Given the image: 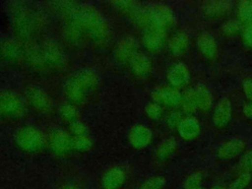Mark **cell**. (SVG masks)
I'll list each match as a JSON object with an SVG mask.
<instances>
[{
    "label": "cell",
    "instance_id": "6da1fadb",
    "mask_svg": "<svg viewBox=\"0 0 252 189\" xmlns=\"http://www.w3.org/2000/svg\"><path fill=\"white\" fill-rule=\"evenodd\" d=\"M74 21L78 27L86 29L95 40H102L107 33L104 20L94 9L84 6L73 12Z\"/></svg>",
    "mask_w": 252,
    "mask_h": 189
},
{
    "label": "cell",
    "instance_id": "7a4b0ae2",
    "mask_svg": "<svg viewBox=\"0 0 252 189\" xmlns=\"http://www.w3.org/2000/svg\"><path fill=\"white\" fill-rule=\"evenodd\" d=\"M147 11V26L144 30L149 28H156L166 32L175 24V16L172 10L164 5H152L146 8Z\"/></svg>",
    "mask_w": 252,
    "mask_h": 189
},
{
    "label": "cell",
    "instance_id": "3957f363",
    "mask_svg": "<svg viewBox=\"0 0 252 189\" xmlns=\"http://www.w3.org/2000/svg\"><path fill=\"white\" fill-rule=\"evenodd\" d=\"M23 112L24 102L18 94L12 92L0 94V113L9 117H17Z\"/></svg>",
    "mask_w": 252,
    "mask_h": 189
},
{
    "label": "cell",
    "instance_id": "277c9868",
    "mask_svg": "<svg viewBox=\"0 0 252 189\" xmlns=\"http://www.w3.org/2000/svg\"><path fill=\"white\" fill-rule=\"evenodd\" d=\"M16 140L21 148L29 152L36 151L42 145V137L40 133L32 127L22 128L18 132Z\"/></svg>",
    "mask_w": 252,
    "mask_h": 189
},
{
    "label": "cell",
    "instance_id": "5b68a950",
    "mask_svg": "<svg viewBox=\"0 0 252 189\" xmlns=\"http://www.w3.org/2000/svg\"><path fill=\"white\" fill-rule=\"evenodd\" d=\"M232 118V105L228 97L222 96L217 102L213 112V123L217 128L226 127Z\"/></svg>",
    "mask_w": 252,
    "mask_h": 189
},
{
    "label": "cell",
    "instance_id": "8992f818",
    "mask_svg": "<svg viewBox=\"0 0 252 189\" xmlns=\"http://www.w3.org/2000/svg\"><path fill=\"white\" fill-rule=\"evenodd\" d=\"M155 102L167 107L180 106L182 94L173 87H161L153 92Z\"/></svg>",
    "mask_w": 252,
    "mask_h": 189
},
{
    "label": "cell",
    "instance_id": "52a82bcc",
    "mask_svg": "<svg viewBox=\"0 0 252 189\" xmlns=\"http://www.w3.org/2000/svg\"><path fill=\"white\" fill-rule=\"evenodd\" d=\"M166 78L170 87L180 89L188 85L190 81V72L183 62H176L168 69Z\"/></svg>",
    "mask_w": 252,
    "mask_h": 189
},
{
    "label": "cell",
    "instance_id": "ba28073f",
    "mask_svg": "<svg viewBox=\"0 0 252 189\" xmlns=\"http://www.w3.org/2000/svg\"><path fill=\"white\" fill-rule=\"evenodd\" d=\"M233 8V3L228 0H216L205 2L202 7V13L204 17L208 19H219L228 13Z\"/></svg>",
    "mask_w": 252,
    "mask_h": 189
},
{
    "label": "cell",
    "instance_id": "9c48e42d",
    "mask_svg": "<svg viewBox=\"0 0 252 189\" xmlns=\"http://www.w3.org/2000/svg\"><path fill=\"white\" fill-rule=\"evenodd\" d=\"M245 149V142L238 138L224 141L217 150V156L221 160H228L239 156Z\"/></svg>",
    "mask_w": 252,
    "mask_h": 189
},
{
    "label": "cell",
    "instance_id": "30bf717a",
    "mask_svg": "<svg viewBox=\"0 0 252 189\" xmlns=\"http://www.w3.org/2000/svg\"><path fill=\"white\" fill-rule=\"evenodd\" d=\"M179 136L185 141H191L196 139L201 133V124L199 120L192 116L187 115L183 117L180 124L177 127Z\"/></svg>",
    "mask_w": 252,
    "mask_h": 189
},
{
    "label": "cell",
    "instance_id": "8fae6325",
    "mask_svg": "<svg viewBox=\"0 0 252 189\" xmlns=\"http://www.w3.org/2000/svg\"><path fill=\"white\" fill-rule=\"evenodd\" d=\"M196 45L202 55L208 59H214L218 55V44L215 37L209 32H202L197 36Z\"/></svg>",
    "mask_w": 252,
    "mask_h": 189
},
{
    "label": "cell",
    "instance_id": "7c38bea8",
    "mask_svg": "<svg viewBox=\"0 0 252 189\" xmlns=\"http://www.w3.org/2000/svg\"><path fill=\"white\" fill-rule=\"evenodd\" d=\"M143 41L150 51L159 50L165 41V32L156 28H149L144 31Z\"/></svg>",
    "mask_w": 252,
    "mask_h": 189
},
{
    "label": "cell",
    "instance_id": "4fadbf2b",
    "mask_svg": "<svg viewBox=\"0 0 252 189\" xmlns=\"http://www.w3.org/2000/svg\"><path fill=\"white\" fill-rule=\"evenodd\" d=\"M153 138L152 131L145 125H136L134 126L129 134L130 143L138 149L147 147Z\"/></svg>",
    "mask_w": 252,
    "mask_h": 189
},
{
    "label": "cell",
    "instance_id": "5bb4252c",
    "mask_svg": "<svg viewBox=\"0 0 252 189\" xmlns=\"http://www.w3.org/2000/svg\"><path fill=\"white\" fill-rule=\"evenodd\" d=\"M126 179V173L121 167H112L107 170L102 177V187L104 189H118Z\"/></svg>",
    "mask_w": 252,
    "mask_h": 189
},
{
    "label": "cell",
    "instance_id": "9a60e30c",
    "mask_svg": "<svg viewBox=\"0 0 252 189\" xmlns=\"http://www.w3.org/2000/svg\"><path fill=\"white\" fill-rule=\"evenodd\" d=\"M197 108L200 111H208L213 104V96L207 86L203 84H197L193 87Z\"/></svg>",
    "mask_w": 252,
    "mask_h": 189
},
{
    "label": "cell",
    "instance_id": "2e32d148",
    "mask_svg": "<svg viewBox=\"0 0 252 189\" xmlns=\"http://www.w3.org/2000/svg\"><path fill=\"white\" fill-rule=\"evenodd\" d=\"M30 103L40 110H47L51 106V100L49 96L38 88H32L27 93Z\"/></svg>",
    "mask_w": 252,
    "mask_h": 189
},
{
    "label": "cell",
    "instance_id": "e0dca14e",
    "mask_svg": "<svg viewBox=\"0 0 252 189\" xmlns=\"http://www.w3.org/2000/svg\"><path fill=\"white\" fill-rule=\"evenodd\" d=\"M189 47V36L184 32L175 33L168 42L170 52L175 56L183 55Z\"/></svg>",
    "mask_w": 252,
    "mask_h": 189
},
{
    "label": "cell",
    "instance_id": "ac0fdd59",
    "mask_svg": "<svg viewBox=\"0 0 252 189\" xmlns=\"http://www.w3.org/2000/svg\"><path fill=\"white\" fill-rule=\"evenodd\" d=\"M137 54V42L133 37H127L120 41L116 49V56L121 61L130 60Z\"/></svg>",
    "mask_w": 252,
    "mask_h": 189
},
{
    "label": "cell",
    "instance_id": "d6986e66",
    "mask_svg": "<svg viewBox=\"0 0 252 189\" xmlns=\"http://www.w3.org/2000/svg\"><path fill=\"white\" fill-rule=\"evenodd\" d=\"M177 141L175 138H166L164 139L157 148L156 150V158L159 161H166L168 160L171 156L177 150Z\"/></svg>",
    "mask_w": 252,
    "mask_h": 189
},
{
    "label": "cell",
    "instance_id": "ffe728a7",
    "mask_svg": "<svg viewBox=\"0 0 252 189\" xmlns=\"http://www.w3.org/2000/svg\"><path fill=\"white\" fill-rule=\"evenodd\" d=\"M131 67L133 72L140 77H144L150 74L152 70V62L149 57L143 53H137L131 59Z\"/></svg>",
    "mask_w": 252,
    "mask_h": 189
},
{
    "label": "cell",
    "instance_id": "44dd1931",
    "mask_svg": "<svg viewBox=\"0 0 252 189\" xmlns=\"http://www.w3.org/2000/svg\"><path fill=\"white\" fill-rule=\"evenodd\" d=\"M71 145V141L68 135L61 131L55 130L50 134V147L56 153L66 152Z\"/></svg>",
    "mask_w": 252,
    "mask_h": 189
},
{
    "label": "cell",
    "instance_id": "7402d4cb",
    "mask_svg": "<svg viewBox=\"0 0 252 189\" xmlns=\"http://www.w3.org/2000/svg\"><path fill=\"white\" fill-rule=\"evenodd\" d=\"M44 64L58 65L63 58L62 51L53 43H46L40 50Z\"/></svg>",
    "mask_w": 252,
    "mask_h": 189
},
{
    "label": "cell",
    "instance_id": "603a6c76",
    "mask_svg": "<svg viewBox=\"0 0 252 189\" xmlns=\"http://www.w3.org/2000/svg\"><path fill=\"white\" fill-rule=\"evenodd\" d=\"M67 96L76 102H80L85 98L86 89L81 85V83L76 79V77L71 78L65 87Z\"/></svg>",
    "mask_w": 252,
    "mask_h": 189
},
{
    "label": "cell",
    "instance_id": "cb8c5ba5",
    "mask_svg": "<svg viewBox=\"0 0 252 189\" xmlns=\"http://www.w3.org/2000/svg\"><path fill=\"white\" fill-rule=\"evenodd\" d=\"M180 107L183 113L191 115L195 113L198 108H197V102H196V97H195V93L193 88L186 89L182 93V98H181V103Z\"/></svg>",
    "mask_w": 252,
    "mask_h": 189
},
{
    "label": "cell",
    "instance_id": "d4e9b609",
    "mask_svg": "<svg viewBox=\"0 0 252 189\" xmlns=\"http://www.w3.org/2000/svg\"><path fill=\"white\" fill-rule=\"evenodd\" d=\"M75 77L86 89V91H90L95 88V86L97 85V77L95 73L90 69H83L79 71V73Z\"/></svg>",
    "mask_w": 252,
    "mask_h": 189
},
{
    "label": "cell",
    "instance_id": "484cf974",
    "mask_svg": "<svg viewBox=\"0 0 252 189\" xmlns=\"http://www.w3.org/2000/svg\"><path fill=\"white\" fill-rule=\"evenodd\" d=\"M243 27H244V25L240 20L228 19L223 22L220 30L224 35L230 36V35H235V34L241 33Z\"/></svg>",
    "mask_w": 252,
    "mask_h": 189
},
{
    "label": "cell",
    "instance_id": "4316f807",
    "mask_svg": "<svg viewBox=\"0 0 252 189\" xmlns=\"http://www.w3.org/2000/svg\"><path fill=\"white\" fill-rule=\"evenodd\" d=\"M238 16L242 23H252V0H243L238 4Z\"/></svg>",
    "mask_w": 252,
    "mask_h": 189
},
{
    "label": "cell",
    "instance_id": "83f0119b",
    "mask_svg": "<svg viewBox=\"0 0 252 189\" xmlns=\"http://www.w3.org/2000/svg\"><path fill=\"white\" fill-rule=\"evenodd\" d=\"M252 176L249 172H241L227 187V189H245L251 182Z\"/></svg>",
    "mask_w": 252,
    "mask_h": 189
},
{
    "label": "cell",
    "instance_id": "f1b7e54d",
    "mask_svg": "<svg viewBox=\"0 0 252 189\" xmlns=\"http://www.w3.org/2000/svg\"><path fill=\"white\" fill-rule=\"evenodd\" d=\"M165 185V178L162 176H153L147 179L140 189H162Z\"/></svg>",
    "mask_w": 252,
    "mask_h": 189
},
{
    "label": "cell",
    "instance_id": "f546056e",
    "mask_svg": "<svg viewBox=\"0 0 252 189\" xmlns=\"http://www.w3.org/2000/svg\"><path fill=\"white\" fill-rule=\"evenodd\" d=\"M203 176L200 172L190 174L184 181V189H200Z\"/></svg>",
    "mask_w": 252,
    "mask_h": 189
},
{
    "label": "cell",
    "instance_id": "4dcf8cb0",
    "mask_svg": "<svg viewBox=\"0 0 252 189\" xmlns=\"http://www.w3.org/2000/svg\"><path fill=\"white\" fill-rule=\"evenodd\" d=\"M1 49H2L3 56H5L6 58H8L10 60H14V59L18 58L20 55V49L13 42L4 43V45L1 47Z\"/></svg>",
    "mask_w": 252,
    "mask_h": 189
},
{
    "label": "cell",
    "instance_id": "1f68e13d",
    "mask_svg": "<svg viewBox=\"0 0 252 189\" xmlns=\"http://www.w3.org/2000/svg\"><path fill=\"white\" fill-rule=\"evenodd\" d=\"M145 111L147 113V115L151 118V119H154V120H158L159 119L162 114H163V110H162V107L160 104L157 103V102H152V103H149L146 108H145Z\"/></svg>",
    "mask_w": 252,
    "mask_h": 189
},
{
    "label": "cell",
    "instance_id": "d6a6232c",
    "mask_svg": "<svg viewBox=\"0 0 252 189\" xmlns=\"http://www.w3.org/2000/svg\"><path fill=\"white\" fill-rule=\"evenodd\" d=\"M182 119H183V112L182 111L172 110L167 114V116L165 118V122H166V124L169 128H176L177 129V127L180 124Z\"/></svg>",
    "mask_w": 252,
    "mask_h": 189
},
{
    "label": "cell",
    "instance_id": "836d02e7",
    "mask_svg": "<svg viewBox=\"0 0 252 189\" xmlns=\"http://www.w3.org/2000/svg\"><path fill=\"white\" fill-rule=\"evenodd\" d=\"M239 165L242 172L252 173V150L244 154V156L240 159Z\"/></svg>",
    "mask_w": 252,
    "mask_h": 189
},
{
    "label": "cell",
    "instance_id": "e575fe53",
    "mask_svg": "<svg viewBox=\"0 0 252 189\" xmlns=\"http://www.w3.org/2000/svg\"><path fill=\"white\" fill-rule=\"evenodd\" d=\"M241 35H242V41H243V43H244L246 46L252 48V23L246 24V25L243 27Z\"/></svg>",
    "mask_w": 252,
    "mask_h": 189
},
{
    "label": "cell",
    "instance_id": "d590c367",
    "mask_svg": "<svg viewBox=\"0 0 252 189\" xmlns=\"http://www.w3.org/2000/svg\"><path fill=\"white\" fill-rule=\"evenodd\" d=\"M74 144H75V147L79 151H86L91 147V141H90V139L88 138L87 135L76 137V140L74 141Z\"/></svg>",
    "mask_w": 252,
    "mask_h": 189
},
{
    "label": "cell",
    "instance_id": "8d00e7d4",
    "mask_svg": "<svg viewBox=\"0 0 252 189\" xmlns=\"http://www.w3.org/2000/svg\"><path fill=\"white\" fill-rule=\"evenodd\" d=\"M60 112H61V115L65 119H68V120H73L76 116V111H75L74 107L70 104L62 105L61 109H60Z\"/></svg>",
    "mask_w": 252,
    "mask_h": 189
},
{
    "label": "cell",
    "instance_id": "74e56055",
    "mask_svg": "<svg viewBox=\"0 0 252 189\" xmlns=\"http://www.w3.org/2000/svg\"><path fill=\"white\" fill-rule=\"evenodd\" d=\"M243 92L249 102H252V79H248L243 83Z\"/></svg>",
    "mask_w": 252,
    "mask_h": 189
},
{
    "label": "cell",
    "instance_id": "f35d334b",
    "mask_svg": "<svg viewBox=\"0 0 252 189\" xmlns=\"http://www.w3.org/2000/svg\"><path fill=\"white\" fill-rule=\"evenodd\" d=\"M72 132L75 134L76 137L87 135V134H86V128H85V126H84L81 122H75V123L73 124V126H72Z\"/></svg>",
    "mask_w": 252,
    "mask_h": 189
},
{
    "label": "cell",
    "instance_id": "ab89813d",
    "mask_svg": "<svg viewBox=\"0 0 252 189\" xmlns=\"http://www.w3.org/2000/svg\"><path fill=\"white\" fill-rule=\"evenodd\" d=\"M242 111H243V114L249 118V119H252V102H247L243 105V108H242Z\"/></svg>",
    "mask_w": 252,
    "mask_h": 189
},
{
    "label": "cell",
    "instance_id": "60d3db41",
    "mask_svg": "<svg viewBox=\"0 0 252 189\" xmlns=\"http://www.w3.org/2000/svg\"><path fill=\"white\" fill-rule=\"evenodd\" d=\"M61 189H80V188L74 184H66Z\"/></svg>",
    "mask_w": 252,
    "mask_h": 189
},
{
    "label": "cell",
    "instance_id": "b9f144b4",
    "mask_svg": "<svg viewBox=\"0 0 252 189\" xmlns=\"http://www.w3.org/2000/svg\"><path fill=\"white\" fill-rule=\"evenodd\" d=\"M212 189H227V187H225L224 185H216V186H214Z\"/></svg>",
    "mask_w": 252,
    "mask_h": 189
},
{
    "label": "cell",
    "instance_id": "7bdbcfd3",
    "mask_svg": "<svg viewBox=\"0 0 252 189\" xmlns=\"http://www.w3.org/2000/svg\"><path fill=\"white\" fill-rule=\"evenodd\" d=\"M200 189H202V188H200Z\"/></svg>",
    "mask_w": 252,
    "mask_h": 189
}]
</instances>
